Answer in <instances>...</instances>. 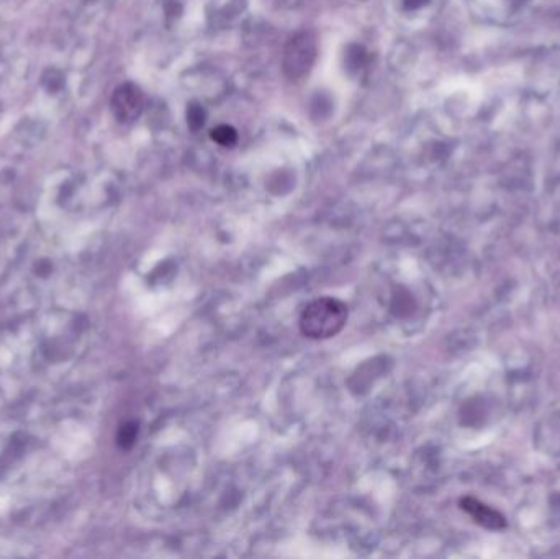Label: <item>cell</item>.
I'll list each match as a JSON object with an SVG mask.
<instances>
[{
	"label": "cell",
	"instance_id": "1",
	"mask_svg": "<svg viewBox=\"0 0 560 559\" xmlns=\"http://www.w3.org/2000/svg\"><path fill=\"white\" fill-rule=\"evenodd\" d=\"M349 310L343 300L334 297H320L302 310L298 326L303 336L310 340L333 338L348 324Z\"/></svg>",
	"mask_w": 560,
	"mask_h": 559
},
{
	"label": "cell",
	"instance_id": "8",
	"mask_svg": "<svg viewBox=\"0 0 560 559\" xmlns=\"http://www.w3.org/2000/svg\"><path fill=\"white\" fill-rule=\"evenodd\" d=\"M428 3V0H405V8L408 10H415V8H420Z\"/></svg>",
	"mask_w": 560,
	"mask_h": 559
},
{
	"label": "cell",
	"instance_id": "7",
	"mask_svg": "<svg viewBox=\"0 0 560 559\" xmlns=\"http://www.w3.org/2000/svg\"><path fill=\"white\" fill-rule=\"evenodd\" d=\"M365 58H367V55H365V51L362 46H351L348 50V56H346V59H348V64L351 69H360L365 63Z\"/></svg>",
	"mask_w": 560,
	"mask_h": 559
},
{
	"label": "cell",
	"instance_id": "6",
	"mask_svg": "<svg viewBox=\"0 0 560 559\" xmlns=\"http://www.w3.org/2000/svg\"><path fill=\"white\" fill-rule=\"evenodd\" d=\"M187 123L191 126V130L198 131L205 123V110L200 103H191L187 108Z\"/></svg>",
	"mask_w": 560,
	"mask_h": 559
},
{
	"label": "cell",
	"instance_id": "4",
	"mask_svg": "<svg viewBox=\"0 0 560 559\" xmlns=\"http://www.w3.org/2000/svg\"><path fill=\"white\" fill-rule=\"evenodd\" d=\"M212 138L221 146H233L238 141V133L230 125H220L215 130H212Z\"/></svg>",
	"mask_w": 560,
	"mask_h": 559
},
{
	"label": "cell",
	"instance_id": "5",
	"mask_svg": "<svg viewBox=\"0 0 560 559\" xmlns=\"http://www.w3.org/2000/svg\"><path fill=\"white\" fill-rule=\"evenodd\" d=\"M136 437H138V423L135 421H128L120 428V432H118V447L123 448V449H128L131 448L133 444L136 442Z\"/></svg>",
	"mask_w": 560,
	"mask_h": 559
},
{
	"label": "cell",
	"instance_id": "2",
	"mask_svg": "<svg viewBox=\"0 0 560 559\" xmlns=\"http://www.w3.org/2000/svg\"><path fill=\"white\" fill-rule=\"evenodd\" d=\"M318 56V38L313 31H298L283 50L282 68L288 79L297 80L310 73Z\"/></svg>",
	"mask_w": 560,
	"mask_h": 559
},
{
	"label": "cell",
	"instance_id": "3",
	"mask_svg": "<svg viewBox=\"0 0 560 559\" xmlns=\"http://www.w3.org/2000/svg\"><path fill=\"white\" fill-rule=\"evenodd\" d=\"M145 107V96L138 85L126 82L115 89L112 96V110L118 122L131 123L141 115Z\"/></svg>",
	"mask_w": 560,
	"mask_h": 559
}]
</instances>
